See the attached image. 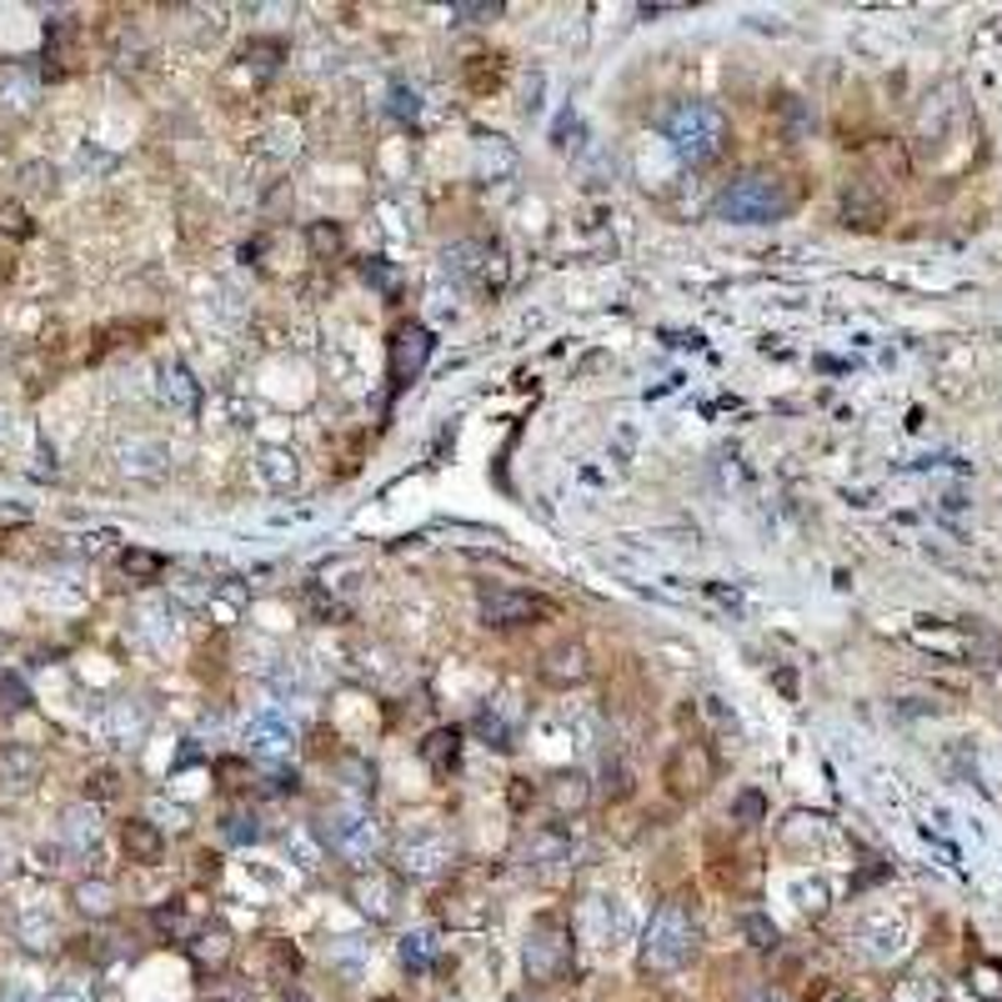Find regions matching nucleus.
I'll list each match as a JSON object with an SVG mask.
<instances>
[{
  "label": "nucleus",
  "instance_id": "nucleus-1",
  "mask_svg": "<svg viewBox=\"0 0 1002 1002\" xmlns=\"http://www.w3.org/2000/svg\"><path fill=\"white\" fill-rule=\"evenodd\" d=\"M797 206V191L787 186L782 176H742L732 181L727 191L717 196V216L732 226H762V221H782V216Z\"/></svg>",
  "mask_w": 1002,
  "mask_h": 1002
},
{
  "label": "nucleus",
  "instance_id": "nucleus-2",
  "mask_svg": "<svg viewBox=\"0 0 1002 1002\" xmlns=\"http://www.w3.org/2000/svg\"><path fill=\"white\" fill-rule=\"evenodd\" d=\"M692 953H696V918L682 897H672V902L657 908L647 937H642V967L647 972H677Z\"/></svg>",
  "mask_w": 1002,
  "mask_h": 1002
},
{
  "label": "nucleus",
  "instance_id": "nucleus-3",
  "mask_svg": "<svg viewBox=\"0 0 1002 1002\" xmlns=\"http://www.w3.org/2000/svg\"><path fill=\"white\" fill-rule=\"evenodd\" d=\"M667 141H672V151L682 156L687 165H707L722 156V146H727V116H722L717 106H707V101H687V106L672 111V120H667Z\"/></svg>",
  "mask_w": 1002,
  "mask_h": 1002
},
{
  "label": "nucleus",
  "instance_id": "nucleus-4",
  "mask_svg": "<svg viewBox=\"0 0 1002 1002\" xmlns=\"http://www.w3.org/2000/svg\"><path fill=\"white\" fill-rule=\"evenodd\" d=\"M321 838H326V848L336 852V857L356 862V867L377 862V848H381L377 817L366 813V807H356V802H342V807H331V813L321 817Z\"/></svg>",
  "mask_w": 1002,
  "mask_h": 1002
},
{
  "label": "nucleus",
  "instance_id": "nucleus-5",
  "mask_svg": "<svg viewBox=\"0 0 1002 1002\" xmlns=\"http://www.w3.org/2000/svg\"><path fill=\"white\" fill-rule=\"evenodd\" d=\"M521 963H527L531 982H556L572 967V932L556 912H542L527 932V947H521Z\"/></svg>",
  "mask_w": 1002,
  "mask_h": 1002
},
{
  "label": "nucleus",
  "instance_id": "nucleus-6",
  "mask_svg": "<svg viewBox=\"0 0 1002 1002\" xmlns=\"http://www.w3.org/2000/svg\"><path fill=\"white\" fill-rule=\"evenodd\" d=\"M476 612H482L486 626H531L537 617L552 612V607L542 597H527V591H511V587H482Z\"/></svg>",
  "mask_w": 1002,
  "mask_h": 1002
},
{
  "label": "nucleus",
  "instance_id": "nucleus-7",
  "mask_svg": "<svg viewBox=\"0 0 1002 1002\" xmlns=\"http://www.w3.org/2000/svg\"><path fill=\"white\" fill-rule=\"evenodd\" d=\"M712 772H717V767H712L707 747L687 742V747H677L672 762H667V787H672L677 797H696V792H707Z\"/></svg>",
  "mask_w": 1002,
  "mask_h": 1002
},
{
  "label": "nucleus",
  "instance_id": "nucleus-8",
  "mask_svg": "<svg viewBox=\"0 0 1002 1002\" xmlns=\"http://www.w3.org/2000/svg\"><path fill=\"white\" fill-rule=\"evenodd\" d=\"M426 356H431V331L426 326H401L396 342H391V381L406 387V381L422 377Z\"/></svg>",
  "mask_w": 1002,
  "mask_h": 1002
},
{
  "label": "nucleus",
  "instance_id": "nucleus-9",
  "mask_svg": "<svg viewBox=\"0 0 1002 1002\" xmlns=\"http://www.w3.org/2000/svg\"><path fill=\"white\" fill-rule=\"evenodd\" d=\"M246 742H251V752H261V757H281L286 747L296 742V727H291V717H281L276 707H261L256 717L246 722Z\"/></svg>",
  "mask_w": 1002,
  "mask_h": 1002
},
{
  "label": "nucleus",
  "instance_id": "nucleus-10",
  "mask_svg": "<svg viewBox=\"0 0 1002 1002\" xmlns=\"http://www.w3.org/2000/svg\"><path fill=\"white\" fill-rule=\"evenodd\" d=\"M591 677V661H587V647H577V642H562V647H552L542 657V682L552 687H577Z\"/></svg>",
  "mask_w": 1002,
  "mask_h": 1002
},
{
  "label": "nucleus",
  "instance_id": "nucleus-11",
  "mask_svg": "<svg viewBox=\"0 0 1002 1002\" xmlns=\"http://www.w3.org/2000/svg\"><path fill=\"white\" fill-rule=\"evenodd\" d=\"M406 873L412 877H437L441 867L451 862V842L441 832H422V838H406Z\"/></svg>",
  "mask_w": 1002,
  "mask_h": 1002
},
{
  "label": "nucleus",
  "instance_id": "nucleus-12",
  "mask_svg": "<svg viewBox=\"0 0 1002 1002\" xmlns=\"http://www.w3.org/2000/svg\"><path fill=\"white\" fill-rule=\"evenodd\" d=\"M120 848H126L130 862L151 867V862H161L165 838H161V827H156V822H146V817H130V822H120Z\"/></svg>",
  "mask_w": 1002,
  "mask_h": 1002
},
{
  "label": "nucleus",
  "instance_id": "nucleus-13",
  "mask_svg": "<svg viewBox=\"0 0 1002 1002\" xmlns=\"http://www.w3.org/2000/svg\"><path fill=\"white\" fill-rule=\"evenodd\" d=\"M356 908L371 912L377 922H387L391 912H396V883H391L387 873H377V867H371V873H361V877H356Z\"/></svg>",
  "mask_w": 1002,
  "mask_h": 1002
},
{
  "label": "nucleus",
  "instance_id": "nucleus-14",
  "mask_svg": "<svg viewBox=\"0 0 1002 1002\" xmlns=\"http://www.w3.org/2000/svg\"><path fill=\"white\" fill-rule=\"evenodd\" d=\"M883 216H887L883 196H873L867 186H852L848 196H842V221L857 226V231H873V226H883Z\"/></svg>",
  "mask_w": 1002,
  "mask_h": 1002
},
{
  "label": "nucleus",
  "instance_id": "nucleus-15",
  "mask_svg": "<svg viewBox=\"0 0 1002 1002\" xmlns=\"http://www.w3.org/2000/svg\"><path fill=\"white\" fill-rule=\"evenodd\" d=\"M161 461H165L161 441L136 437V441H126V447H120V472H130V476H156V472H161Z\"/></svg>",
  "mask_w": 1002,
  "mask_h": 1002
},
{
  "label": "nucleus",
  "instance_id": "nucleus-16",
  "mask_svg": "<svg viewBox=\"0 0 1002 1002\" xmlns=\"http://www.w3.org/2000/svg\"><path fill=\"white\" fill-rule=\"evenodd\" d=\"M60 838L71 842V848H95V838H101V822H95V807H66V817H60Z\"/></svg>",
  "mask_w": 1002,
  "mask_h": 1002
},
{
  "label": "nucleus",
  "instance_id": "nucleus-17",
  "mask_svg": "<svg viewBox=\"0 0 1002 1002\" xmlns=\"http://www.w3.org/2000/svg\"><path fill=\"white\" fill-rule=\"evenodd\" d=\"M546 797H552L556 813H581V807H587V797H591V787H587V778H581V772H562V778H552Z\"/></svg>",
  "mask_w": 1002,
  "mask_h": 1002
},
{
  "label": "nucleus",
  "instance_id": "nucleus-18",
  "mask_svg": "<svg viewBox=\"0 0 1002 1002\" xmlns=\"http://www.w3.org/2000/svg\"><path fill=\"white\" fill-rule=\"evenodd\" d=\"M437 953H441L437 928H416V932H406V937H401V963L412 967V972L431 967V963H437Z\"/></svg>",
  "mask_w": 1002,
  "mask_h": 1002
},
{
  "label": "nucleus",
  "instance_id": "nucleus-19",
  "mask_svg": "<svg viewBox=\"0 0 1002 1002\" xmlns=\"http://www.w3.org/2000/svg\"><path fill=\"white\" fill-rule=\"evenodd\" d=\"M76 908L85 912V918H111L116 912V887L111 883H76Z\"/></svg>",
  "mask_w": 1002,
  "mask_h": 1002
},
{
  "label": "nucleus",
  "instance_id": "nucleus-20",
  "mask_svg": "<svg viewBox=\"0 0 1002 1002\" xmlns=\"http://www.w3.org/2000/svg\"><path fill=\"white\" fill-rule=\"evenodd\" d=\"M286 852H291V862H296V867H307V873H316L321 862H326V848H321V842L311 838L307 827L286 832Z\"/></svg>",
  "mask_w": 1002,
  "mask_h": 1002
},
{
  "label": "nucleus",
  "instance_id": "nucleus-21",
  "mask_svg": "<svg viewBox=\"0 0 1002 1002\" xmlns=\"http://www.w3.org/2000/svg\"><path fill=\"white\" fill-rule=\"evenodd\" d=\"M120 572L130 581H156L165 572V562L156 552H146V546H130V552H120Z\"/></svg>",
  "mask_w": 1002,
  "mask_h": 1002
},
{
  "label": "nucleus",
  "instance_id": "nucleus-22",
  "mask_svg": "<svg viewBox=\"0 0 1002 1002\" xmlns=\"http://www.w3.org/2000/svg\"><path fill=\"white\" fill-rule=\"evenodd\" d=\"M191 953H196V963H200V967H216V963H226V953H231V932H226V928L200 932L196 943H191Z\"/></svg>",
  "mask_w": 1002,
  "mask_h": 1002
},
{
  "label": "nucleus",
  "instance_id": "nucleus-23",
  "mask_svg": "<svg viewBox=\"0 0 1002 1002\" xmlns=\"http://www.w3.org/2000/svg\"><path fill=\"white\" fill-rule=\"evenodd\" d=\"M457 742H461L457 732H431V737L422 742V757L437 767V772H447V767L457 762Z\"/></svg>",
  "mask_w": 1002,
  "mask_h": 1002
},
{
  "label": "nucleus",
  "instance_id": "nucleus-24",
  "mask_svg": "<svg viewBox=\"0 0 1002 1002\" xmlns=\"http://www.w3.org/2000/svg\"><path fill=\"white\" fill-rule=\"evenodd\" d=\"M261 476L272 486H291L296 482V457H286V451H261Z\"/></svg>",
  "mask_w": 1002,
  "mask_h": 1002
},
{
  "label": "nucleus",
  "instance_id": "nucleus-25",
  "mask_svg": "<svg viewBox=\"0 0 1002 1002\" xmlns=\"http://www.w3.org/2000/svg\"><path fill=\"white\" fill-rule=\"evenodd\" d=\"M161 391L176 406H196V381L186 377V366H165V377H161Z\"/></svg>",
  "mask_w": 1002,
  "mask_h": 1002
},
{
  "label": "nucleus",
  "instance_id": "nucleus-26",
  "mask_svg": "<svg viewBox=\"0 0 1002 1002\" xmlns=\"http://www.w3.org/2000/svg\"><path fill=\"white\" fill-rule=\"evenodd\" d=\"M762 817H767L762 792H737V802H732V822H762Z\"/></svg>",
  "mask_w": 1002,
  "mask_h": 1002
},
{
  "label": "nucleus",
  "instance_id": "nucleus-27",
  "mask_svg": "<svg viewBox=\"0 0 1002 1002\" xmlns=\"http://www.w3.org/2000/svg\"><path fill=\"white\" fill-rule=\"evenodd\" d=\"M46 1002H95V992H91V982H81V978H60L56 988L46 992Z\"/></svg>",
  "mask_w": 1002,
  "mask_h": 1002
},
{
  "label": "nucleus",
  "instance_id": "nucleus-28",
  "mask_svg": "<svg viewBox=\"0 0 1002 1002\" xmlns=\"http://www.w3.org/2000/svg\"><path fill=\"white\" fill-rule=\"evenodd\" d=\"M0 1002H46L31 978H0Z\"/></svg>",
  "mask_w": 1002,
  "mask_h": 1002
},
{
  "label": "nucleus",
  "instance_id": "nucleus-29",
  "mask_svg": "<svg viewBox=\"0 0 1002 1002\" xmlns=\"http://www.w3.org/2000/svg\"><path fill=\"white\" fill-rule=\"evenodd\" d=\"M221 832H226L231 842H256V838H261L256 817H246V813H231V817H226V827H221Z\"/></svg>",
  "mask_w": 1002,
  "mask_h": 1002
},
{
  "label": "nucleus",
  "instance_id": "nucleus-30",
  "mask_svg": "<svg viewBox=\"0 0 1002 1002\" xmlns=\"http://www.w3.org/2000/svg\"><path fill=\"white\" fill-rule=\"evenodd\" d=\"M0 696H5V702H0V707H11V712H21L25 702H31V692H25V682H21V677H11V672L0 677Z\"/></svg>",
  "mask_w": 1002,
  "mask_h": 1002
},
{
  "label": "nucleus",
  "instance_id": "nucleus-31",
  "mask_svg": "<svg viewBox=\"0 0 1002 1002\" xmlns=\"http://www.w3.org/2000/svg\"><path fill=\"white\" fill-rule=\"evenodd\" d=\"M742 928H747V937H752V947H778V928L767 918H747Z\"/></svg>",
  "mask_w": 1002,
  "mask_h": 1002
},
{
  "label": "nucleus",
  "instance_id": "nucleus-32",
  "mask_svg": "<svg viewBox=\"0 0 1002 1002\" xmlns=\"http://www.w3.org/2000/svg\"><path fill=\"white\" fill-rule=\"evenodd\" d=\"M476 732H482V737H496V747H511L507 722H502V717H492V712H482V717H476Z\"/></svg>",
  "mask_w": 1002,
  "mask_h": 1002
},
{
  "label": "nucleus",
  "instance_id": "nucleus-33",
  "mask_svg": "<svg viewBox=\"0 0 1002 1002\" xmlns=\"http://www.w3.org/2000/svg\"><path fill=\"white\" fill-rule=\"evenodd\" d=\"M21 937H25V947H46L50 918H25V922H21Z\"/></svg>",
  "mask_w": 1002,
  "mask_h": 1002
},
{
  "label": "nucleus",
  "instance_id": "nucleus-34",
  "mask_svg": "<svg viewBox=\"0 0 1002 1002\" xmlns=\"http://www.w3.org/2000/svg\"><path fill=\"white\" fill-rule=\"evenodd\" d=\"M451 15L457 21H492V15H502V5H451Z\"/></svg>",
  "mask_w": 1002,
  "mask_h": 1002
},
{
  "label": "nucleus",
  "instance_id": "nucleus-35",
  "mask_svg": "<svg viewBox=\"0 0 1002 1002\" xmlns=\"http://www.w3.org/2000/svg\"><path fill=\"white\" fill-rule=\"evenodd\" d=\"M0 101H5L11 111H31V85H5V91H0Z\"/></svg>",
  "mask_w": 1002,
  "mask_h": 1002
},
{
  "label": "nucleus",
  "instance_id": "nucleus-36",
  "mask_svg": "<svg viewBox=\"0 0 1002 1002\" xmlns=\"http://www.w3.org/2000/svg\"><path fill=\"white\" fill-rule=\"evenodd\" d=\"M0 226H5L11 237H25V216L15 211V206H5V211H0Z\"/></svg>",
  "mask_w": 1002,
  "mask_h": 1002
},
{
  "label": "nucleus",
  "instance_id": "nucleus-37",
  "mask_svg": "<svg viewBox=\"0 0 1002 1002\" xmlns=\"http://www.w3.org/2000/svg\"><path fill=\"white\" fill-rule=\"evenodd\" d=\"M311 241H316L321 251H326V246H331V251L342 246V237H336V226H331V231H326V226H316V231H311Z\"/></svg>",
  "mask_w": 1002,
  "mask_h": 1002
},
{
  "label": "nucleus",
  "instance_id": "nucleus-38",
  "mask_svg": "<svg viewBox=\"0 0 1002 1002\" xmlns=\"http://www.w3.org/2000/svg\"><path fill=\"white\" fill-rule=\"evenodd\" d=\"M25 181H31V186H50V171L46 165H25Z\"/></svg>",
  "mask_w": 1002,
  "mask_h": 1002
},
{
  "label": "nucleus",
  "instance_id": "nucleus-39",
  "mask_svg": "<svg viewBox=\"0 0 1002 1002\" xmlns=\"http://www.w3.org/2000/svg\"><path fill=\"white\" fill-rule=\"evenodd\" d=\"M11 437V412H5V406H0V441Z\"/></svg>",
  "mask_w": 1002,
  "mask_h": 1002
},
{
  "label": "nucleus",
  "instance_id": "nucleus-40",
  "mask_svg": "<svg viewBox=\"0 0 1002 1002\" xmlns=\"http://www.w3.org/2000/svg\"><path fill=\"white\" fill-rule=\"evenodd\" d=\"M757 1002H792V998H782V992H757Z\"/></svg>",
  "mask_w": 1002,
  "mask_h": 1002
},
{
  "label": "nucleus",
  "instance_id": "nucleus-41",
  "mask_svg": "<svg viewBox=\"0 0 1002 1002\" xmlns=\"http://www.w3.org/2000/svg\"><path fill=\"white\" fill-rule=\"evenodd\" d=\"M511 1002H542V998H531V992H517V998H511Z\"/></svg>",
  "mask_w": 1002,
  "mask_h": 1002
},
{
  "label": "nucleus",
  "instance_id": "nucleus-42",
  "mask_svg": "<svg viewBox=\"0 0 1002 1002\" xmlns=\"http://www.w3.org/2000/svg\"><path fill=\"white\" fill-rule=\"evenodd\" d=\"M0 862H5V852H0Z\"/></svg>",
  "mask_w": 1002,
  "mask_h": 1002
}]
</instances>
